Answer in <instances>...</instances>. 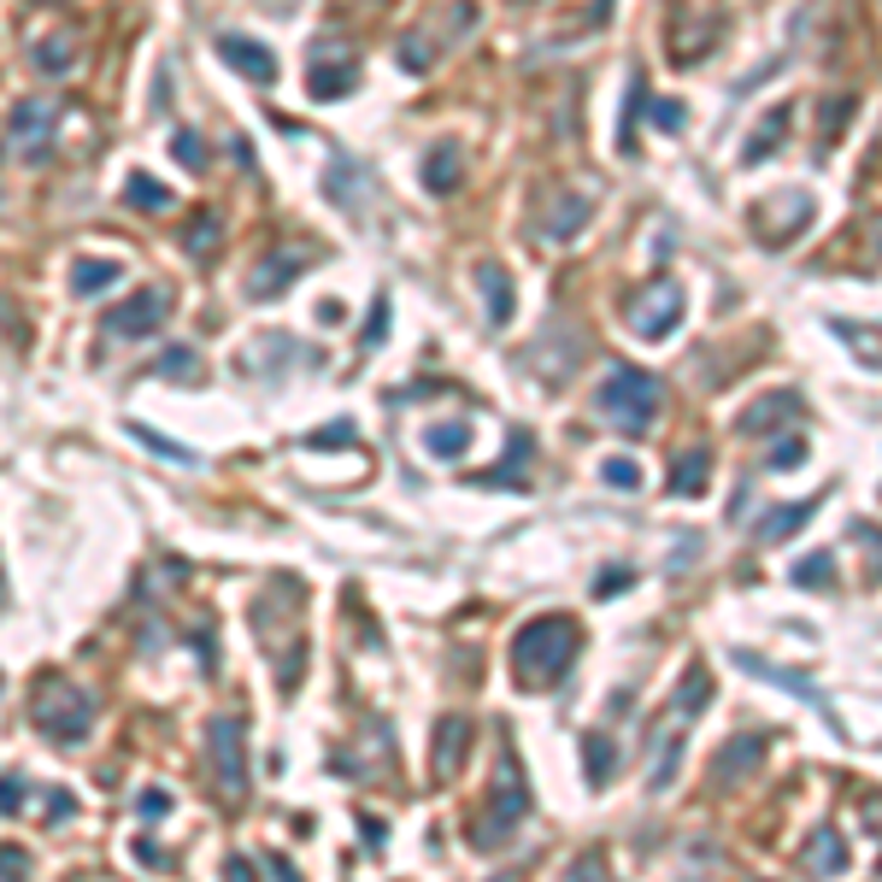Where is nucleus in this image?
Here are the masks:
<instances>
[{"label":"nucleus","mask_w":882,"mask_h":882,"mask_svg":"<svg viewBox=\"0 0 882 882\" xmlns=\"http://www.w3.org/2000/svg\"><path fill=\"white\" fill-rule=\"evenodd\" d=\"M642 107H647V83H642V71L630 77V107H624V119H618V148H624L635 159V119H642Z\"/></svg>","instance_id":"nucleus-34"},{"label":"nucleus","mask_w":882,"mask_h":882,"mask_svg":"<svg viewBox=\"0 0 882 882\" xmlns=\"http://www.w3.org/2000/svg\"><path fill=\"white\" fill-rule=\"evenodd\" d=\"M794 583L800 588H835V559L830 554H806L800 566H794Z\"/></svg>","instance_id":"nucleus-35"},{"label":"nucleus","mask_w":882,"mask_h":882,"mask_svg":"<svg viewBox=\"0 0 882 882\" xmlns=\"http://www.w3.org/2000/svg\"><path fill=\"white\" fill-rule=\"evenodd\" d=\"M224 882H259V871H253L248 859H229V865H224Z\"/></svg>","instance_id":"nucleus-49"},{"label":"nucleus","mask_w":882,"mask_h":882,"mask_svg":"<svg viewBox=\"0 0 882 882\" xmlns=\"http://www.w3.org/2000/svg\"><path fill=\"white\" fill-rule=\"evenodd\" d=\"M571 882H600V871H595V859H583V871H571Z\"/></svg>","instance_id":"nucleus-52"},{"label":"nucleus","mask_w":882,"mask_h":882,"mask_svg":"<svg viewBox=\"0 0 882 882\" xmlns=\"http://www.w3.org/2000/svg\"><path fill=\"white\" fill-rule=\"evenodd\" d=\"M124 200H129L136 212H165V207H171V189H165V183H153L148 171H136V177L124 183Z\"/></svg>","instance_id":"nucleus-32"},{"label":"nucleus","mask_w":882,"mask_h":882,"mask_svg":"<svg viewBox=\"0 0 882 882\" xmlns=\"http://www.w3.org/2000/svg\"><path fill=\"white\" fill-rule=\"evenodd\" d=\"M53 129H60V107H53V100H18V107H12V119H7L12 148L30 159V165H48Z\"/></svg>","instance_id":"nucleus-6"},{"label":"nucleus","mask_w":882,"mask_h":882,"mask_svg":"<svg viewBox=\"0 0 882 882\" xmlns=\"http://www.w3.org/2000/svg\"><path fill=\"white\" fill-rule=\"evenodd\" d=\"M219 53L229 60V71H241L248 83H277V53L265 41H248V36H219Z\"/></svg>","instance_id":"nucleus-12"},{"label":"nucleus","mask_w":882,"mask_h":882,"mask_svg":"<svg viewBox=\"0 0 882 882\" xmlns=\"http://www.w3.org/2000/svg\"><path fill=\"white\" fill-rule=\"evenodd\" d=\"M806 219H812V195H806V189H783V195H777L771 207H765L759 219H754V229H759L765 241H788Z\"/></svg>","instance_id":"nucleus-11"},{"label":"nucleus","mask_w":882,"mask_h":882,"mask_svg":"<svg viewBox=\"0 0 882 882\" xmlns=\"http://www.w3.org/2000/svg\"><path fill=\"white\" fill-rule=\"evenodd\" d=\"M436 53H442V48H430L424 36H407V41H400V65H407V71H430V65H436Z\"/></svg>","instance_id":"nucleus-40"},{"label":"nucleus","mask_w":882,"mask_h":882,"mask_svg":"<svg viewBox=\"0 0 882 882\" xmlns=\"http://www.w3.org/2000/svg\"><path fill=\"white\" fill-rule=\"evenodd\" d=\"M71 60H77V36H41L36 41V71H48V77H65Z\"/></svg>","instance_id":"nucleus-28"},{"label":"nucleus","mask_w":882,"mask_h":882,"mask_svg":"<svg viewBox=\"0 0 882 882\" xmlns=\"http://www.w3.org/2000/svg\"><path fill=\"white\" fill-rule=\"evenodd\" d=\"M171 153H177V165H189V171H207V159H212L207 136H195V129H177V136H171Z\"/></svg>","instance_id":"nucleus-36"},{"label":"nucleus","mask_w":882,"mask_h":882,"mask_svg":"<svg viewBox=\"0 0 882 882\" xmlns=\"http://www.w3.org/2000/svg\"><path fill=\"white\" fill-rule=\"evenodd\" d=\"M583 759H588V783H595V788L612 783V771H618V747L606 742L600 730H595V735H583Z\"/></svg>","instance_id":"nucleus-29"},{"label":"nucleus","mask_w":882,"mask_h":882,"mask_svg":"<svg viewBox=\"0 0 882 882\" xmlns=\"http://www.w3.org/2000/svg\"><path fill=\"white\" fill-rule=\"evenodd\" d=\"M219 241H224V219H219V212H207V219H195V224H189L183 248H189L195 259H212V253H219Z\"/></svg>","instance_id":"nucleus-33"},{"label":"nucleus","mask_w":882,"mask_h":882,"mask_svg":"<svg viewBox=\"0 0 882 882\" xmlns=\"http://www.w3.org/2000/svg\"><path fill=\"white\" fill-rule=\"evenodd\" d=\"M754 765H765V735H735L724 754L712 759V771H718V783H742Z\"/></svg>","instance_id":"nucleus-18"},{"label":"nucleus","mask_w":882,"mask_h":882,"mask_svg":"<svg viewBox=\"0 0 882 882\" xmlns=\"http://www.w3.org/2000/svg\"><path fill=\"white\" fill-rule=\"evenodd\" d=\"M353 83H359V71L353 65H312L307 71V89H312V100H336V95H347V89H353Z\"/></svg>","instance_id":"nucleus-30"},{"label":"nucleus","mask_w":882,"mask_h":882,"mask_svg":"<svg viewBox=\"0 0 882 882\" xmlns=\"http://www.w3.org/2000/svg\"><path fill=\"white\" fill-rule=\"evenodd\" d=\"M353 436H359V430L341 418V424H318V430H307V436H300V447H347Z\"/></svg>","instance_id":"nucleus-38"},{"label":"nucleus","mask_w":882,"mask_h":882,"mask_svg":"<svg viewBox=\"0 0 882 882\" xmlns=\"http://www.w3.org/2000/svg\"><path fill=\"white\" fill-rule=\"evenodd\" d=\"M530 818V788H524V777H518V759L512 754H500V771H495V794H488V806L476 812V823H471V847L476 853H495V847H506L518 835V823Z\"/></svg>","instance_id":"nucleus-3"},{"label":"nucleus","mask_w":882,"mask_h":882,"mask_svg":"<svg viewBox=\"0 0 882 882\" xmlns=\"http://www.w3.org/2000/svg\"><path fill=\"white\" fill-rule=\"evenodd\" d=\"M818 500H794V506H771V512L759 518V542H788L800 524H812Z\"/></svg>","instance_id":"nucleus-22"},{"label":"nucleus","mask_w":882,"mask_h":882,"mask_svg":"<svg viewBox=\"0 0 882 882\" xmlns=\"http://www.w3.org/2000/svg\"><path fill=\"white\" fill-rule=\"evenodd\" d=\"M0 882H30V853H24V847H0Z\"/></svg>","instance_id":"nucleus-42"},{"label":"nucleus","mask_w":882,"mask_h":882,"mask_svg":"<svg viewBox=\"0 0 882 882\" xmlns=\"http://www.w3.org/2000/svg\"><path fill=\"white\" fill-rule=\"evenodd\" d=\"M800 459H806V442H800V436H788V442L771 454V471H794Z\"/></svg>","instance_id":"nucleus-46"},{"label":"nucleus","mask_w":882,"mask_h":882,"mask_svg":"<svg viewBox=\"0 0 882 882\" xmlns=\"http://www.w3.org/2000/svg\"><path fill=\"white\" fill-rule=\"evenodd\" d=\"M24 794H30V783H24V777H0V812H7V818H18Z\"/></svg>","instance_id":"nucleus-44"},{"label":"nucleus","mask_w":882,"mask_h":882,"mask_svg":"<svg viewBox=\"0 0 882 882\" xmlns=\"http://www.w3.org/2000/svg\"><path fill=\"white\" fill-rule=\"evenodd\" d=\"M554 207L559 212H542V236H554V241L576 236V229L588 224V212H595V207H588V195H559Z\"/></svg>","instance_id":"nucleus-21"},{"label":"nucleus","mask_w":882,"mask_h":882,"mask_svg":"<svg viewBox=\"0 0 882 882\" xmlns=\"http://www.w3.org/2000/svg\"><path fill=\"white\" fill-rule=\"evenodd\" d=\"M576 647H583L576 618H566V612L530 618V624L518 630V642H512V676H518V688H524V694L559 688V676L571 671Z\"/></svg>","instance_id":"nucleus-1"},{"label":"nucleus","mask_w":882,"mask_h":882,"mask_svg":"<svg viewBox=\"0 0 882 882\" xmlns=\"http://www.w3.org/2000/svg\"><path fill=\"white\" fill-rule=\"evenodd\" d=\"M383 330H388V300H377V307H371V318H365V336H359V347H377V341H383Z\"/></svg>","instance_id":"nucleus-47"},{"label":"nucleus","mask_w":882,"mask_h":882,"mask_svg":"<svg viewBox=\"0 0 882 882\" xmlns=\"http://www.w3.org/2000/svg\"><path fill=\"white\" fill-rule=\"evenodd\" d=\"M36 724H41L48 742L83 747V742H89V730H95V706H89V694H83L77 683L48 676V683L36 688Z\"/></svg>","instance_id":"nucleus-4"},{"label":"nucleus","mask_w":882,"mask_h":882,"mask_svg":"<svg viewBox=\"0 0 882 882\" xmlns=\"http://www.w3.org/2000/svg\"><path fill=\"white\" fill-rule=\"evenodd\" d=\"M459 177H465V165H459V148H454V141L424 159V189H430V195H454Z\"/></svg>","instance_id":"nucleus-25"},{"label":"nucleus","mask_w":882,"mask_h":882,"mask_svg":"<svg viewBox=\"0 0 882 882\" xmlns=\"http://www.w3.org/2000/svg\"><path fill=\"white\" fill-rule=\"evenodd\" d=\"M659 377H647V371H635V365H612L606 371V383L595 388V407L612 418L624 436H647L654 430V418H659Z\"/></svg>","instance_id":"nucleus-2"},{"label":"nucleus","mask_w":882,"mask_h":882,"mask_svg":"<svg viewBox=\"0 0 882 882\" xmlns=\"http://www.w3.org/2000/svg\"><path fill=\"white\" fill-rule=\"evenodd\" d=\"M676 765H683V742L671 735V742L659 747V765H654V777H647V788L664 794V788H671V777H676Z\"/></svg>","instance_id":"nucleus-37"},{"label":"nucleus","mask_w":882,"mask_h":882,"mask_svg":"<svg viewBox=\"0 0 882 882\" xmlns=\"http://www.w3.org/2000/svg\"><path fill=\"white\" fill-rule=\"evenodd\" d=\"M136 859H148V865H153V871H159V865H165V853H159L153 842H136Z\"/></svg>","instance_id":"nucleus-51"},{"label":"nucleus","mask_w":882,"mask_h":882,"mask_svg":"<svg viewBox=\"0 0 882 882\" xmlns=\"http://www.w3.org/2000/svg\"><path fill=\"white\" fill-rule=\"evenodd\" d=\"M476 288H483V300H488V324H512L518 288H512V277H506L500 259H483V265H476Z\"/></svg>","instance_id":"nucleus-14"},{"label":"nucleus","mask_w":882,"mask_h":882,"mask_svg":"<svg viewBox=\"0 0 882 882\" xmlns=\"http://www.w3.org/2000/svg\"><path fill=\"white\" fill-rule=\"evenodd\" d=\"M788 124H794V107H771V119H765L754 136H747V148H742V165H759L765 153H777L788 141Z\"/></svg>","instance_id":"nucleus-20"},{"label":"nucleus","mask_w":882,"mask_h":882,"mask_svg":"<svg viewBox=\"0 0 882 882\" xmlns=\"http://www.w3.org/2000/svg\"><path fill=\"white\" fill-rule=\"evenodd\" d=\"M465 747H471V718H442L436 735H430V765L436 777H454L465 765Z\"/></svg>","instance_id":"nucleus-13"},{"label":"nucleus","mask_w":882,"mask_h":882,"mask_svg":"<svg viewBox=\"0 0 882 882\" xmlns=\"http://www.w3.org/2000/svg\"><path fill=\"white\" fill-rule=\"evenodd\" d=\"M706 471H712V454H706V447H688V454L671 465V488H676V495H688V500H694V495L706 488Z\"/></svg>","instance_id":"nucleus-27"},{"label":"nucleus","mask_w":882,"mask_h":882,"mask_svg":"<svg viewBox=\"0 0 882 882\" xmlns=\"http://www.w3.org/2000/svg\"><path fill=\"white\" fill-rule=\"evenodd\" d=\"M600 483H612V488H642V465H635V459H606L600 465Z\"/></svg>","instance_id":"nucleus-39"},{"label":"nucleus","mask_w":882,"mask_h":882,"mask_svg":"<svg viewBox=\"0 0 882 882\" xmlns=\"http://www.w3.org/2000/svg\"><path fill=\"white\" fill-rule=\"evenodd\" d=\"M153 377H165V383H200V377H207V365H200L195 347H165V353L153 359Z\"/></svg>","instance_id":"nucleus-26"},{"label":"nucleus","mask_w":882,"mask_h":882,"mask_svg":"<svg viewBox=\"0 0 882 882\" xmlns=\"http://www.w3.org/2000/svg\"><path fill=\"white\" fill-rule=\"evenodd\" d=\"M165 318H171V295H165V288H136L129 300H119V307L107 312V336L141 341V336H153Z\"/></svg>","instance_id":"nucleus-8"},{"label":"nucleus","mask_w":882,"mask_h":882,"mask_svg":"<svg viewBox=\"0 0 882 882\" xmlns=\"http://www.w3.org/2000/svg\"><path fill=\"white\" fill-rule=\"evenodd\" d=\"M647 119H654L664 136H676V129L688 124V119H683V100H647Z\"/></svg>","instance_id":"nucleus-41"},{"label":"nucleus","mask_w":882,"mask_h":882,"mask_svg":"<svg viewBox=\"0 0 882 882\" xmlns=\"http://www.w3.org/2000/svg\"><path fill=\"white\" fill-rule=\"evenodd\" d=\"M129 436H136L148 454H159V459H171V465H195V447H183V442H171L165 430H153V424H129Z\"/></svg>","instance_id":"nucleus-31"},{"label":"nucleus","mask_w":882,"mask_h":882,"mask_svg":"<svg viewBox=\"0 0 882 882\" xmlns=\"http://www.w3.org/2000/svg\"><path fill=\"white\" fill-rule=\"evenodd\" d=\"M136 812L148 818V823H153V818H165V812H171V788H141Z\"/></svg>","instance_id":"nucleus-45"},{"label":"nucleus","mask_w":882,"mask_h":882,"mask_svg":"<svg viewBox=\"0 0 882 882\" xmlns=\"http://www.w3.org/2000/svg\"><path fill=\"white\" fill-rule=\"evenodd\" d=\"M465 447H471V424H465V418H447V424L424 430V454L430 459H465Z\"/></svg>","instance_id":"nucleus-24"},{"label":"nucleus","mask_w":882,"mask_h":882,"mask_svg":"<svg viewBox=\"0 0 882 882\" xmlns=\"http://www.w3.org/2000/svg\"><path fill=\"white\" fill-rule=\"evenodd\" d=\"M0 600H7V588H0Z\"/></svg>","instance_id":"nucleus-53"},{"label":"nucleus","mask_w":882,"mask_h":882,"mask_svg":"<svg viewBox=\"0 0 882 882\" xmlns=\"http://www.w3.org/2000/svg\"><path fill=\"white\" fill-rule=\"evenodd\" d=\"M806 865H812L818 877H842L847 871V842H842L835 823H818V830H812V842H806Z\"/></svg>","instance_id":"nucleus-19"},{"label":"nucleus","mask_w":882,"mask_h":882,"mask_svg":"<svg viewBox=\"0 0 882 882\" xmlns=\"http://www.w3.org/2000/svg\"><path fill=\"white\" fill-rule=\"evenodd\" d=\"M207 747H212V759H219V783H224L229 794L248 788V759H241V730H236V718H212Z\"/></svg>","instance_id":"nucleus-10"},{"label":"nucleus","mask_w":882,"mask_h":882,"mask_svg":"<svg viewBox=\"0 0 882 882\" xmlns=\"http://www.w3.org/2000/svg\"><path fill=\"white\" fill-rule=\"evenodd\" d=\"M312 265V253H295V248H277V253H265L259 259V265L248 271V295L253 300H277L288 283L300 277V271Z\"/></svg>","instance_id":"nucleus-9"},{"label":"nucleus","mask_w":882,"mask_h":882,"mask_svg":"<svg viewBox=\"0 0 882 882\" xmlns=\"http://www.w3.org/2000/svg\"><path fill=\"white\" fill-rule=\"evenodd\" d=\"M48 812H53L48 823H65V818H77V800H71V794H60V788H53V794H48Z\"/></svg>","instance_id":"nucleus-48"},{"label":"nucleus","mask_w":882,"mask_h":882,"mask_svg":"<svg viewBox=\"0 0 882 882\" xmlns=\"http://www.w3.org/2000/svg\"><path fill=\"white\" fill-rule=\"evenodd\" d=\"M735 664H742V671H754L759 683H771V688H783V694H794V700H806V706H818L823 712V724H830L835 735H847V724L842 718H835V706L823 700L818 694V683L812 676H800V671H788V664H771V659H759V654H747V647H735Z\"/></svg>","instance_id":"nucleus-7"},{"label":"nucleus","mask_w":882,"mask_h":882,"mask_svg":"<svg viewBox=\"0 0 882 882\" xmlns=\"http://www.w3.org/2000/svg\"><path fill=\"white\" fill-rule=\"evenodd\" d=\"M530 454H536V436H530V430H512V447H506V459H500L495 471L471 476V488H506V483L530 488V483H524V465H530Z\"/></svg>","instance_id":"nucleus-16"},{"label":"nucleus","mask_w":882,"mask_h":882,"mask_svg":"<svg viewBox=\"0 0 882 882\" xmlns=\"http://www.w3.org/2000/svg\"><path fill=\"white\" fill-rule=\"evenodd\" d=\"M706 694H712V676H706V664H688V676H683V688H676V700H671V712H664V724H688V718L706 706Z\"/></svg>","instance_id":"nucleus-23"},{"label":"nucleus","mask_w":882,"mask_h":882,"mask_svg":"<svg viewBox=\"0 0 882 882\" xmlns=\"http://www.w3.org/2000/svg\"><path fill=\"white\" fill-rule=\"evenodd\" d=\"M624 324H630L642 341L671 336V330L683 324V288H676L671 277H654L647 288H635V295L624 300Z\"/></svg>","instance_id":"nucleus-5"},{"label":"nucleus","mask_w":882,"mask_h":882,"mask_svg":"<svg viewBox=\"0 0 882 882\" xmlns=\"http://www.w3.org/2000/svg\"><path fill=\"white\" fill-rule=\"evenodd\" d=\"M124 283V265L119 259H71V295L77 300H95L107 295V288Z\"/></svg>","instance_id":"nucleus-17"},{"label":"nucleus","mask_w":882,"mask_h":882,"mask_svg":"<svg viewBox=\"0 0 882 882\" xmlns=\"http://www.w3.org/2000/svg\"><path fill=\"white\" fill-rule=\"evenodd\" d=\"M265 865H271V877H277V882H295V865H288V859H277V853H271Z\"/></svg>","instance_id":"nucleus-50"},{"label":"nucleus","mask_w":882,"mask_h":882,"mask_svg":"<svg viewBox=\"0 0 882 882\" xmlns=\"http://www.w3.org/2000/svg\"><path fill=\"white\" fill-rule=\"evenodd\" d=\"M800 418V395L794 388H777V395L754 400L742 418H735V430H747V436H759V430H777V424H794Z\"/></svg>","instance_id":"nucleus-15"},{"label":"nucleus","mask_w":882,"mask_h":882,"mask_svg":"<svg viewBox=\"0 0 882 882\" xmlns=\"http://www.w3.org/2000/svg\"><path fill=\"white\" fill-rule=\"evenodd\" d=\"M630 583H635V571H630V566H606V571H600V583H595V600H612V595H624Z\"/></svg>","instance_id":"nucleus-43"}]
</instances>
